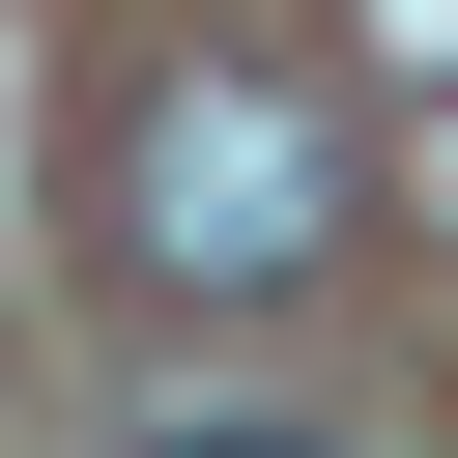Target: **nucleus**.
Here are the masks:
<instances>
[{"instance_id":"f257e3e1","label":"nucleus","mask_w":458,"mask_h":458,"mask_svg":"<svg viewBox=\"0 0 458 458\" xmlns=\"http://www.w3.org/2000/svg\"><path fill=\"white\" fill-rule=\"evenodd\" d=\"M114 258L200 286V315L315 286V258H344V114H315L286 57H172V86L114 114Z\"/></svg>"},{"instance_id":"f03ea898","label":"nucleus","mask_w":458,"mask_h":458,"mask_svg":"<svg viewBox=\"0 0 458 458\" xmlns=\"http://www.w3.org/2000/svg\"><path fill=\"white\" fill-rule=\"evenodd\" d=\"M143 458H344V429H286V401H172Z\"/></svg>"}]
</instances>
